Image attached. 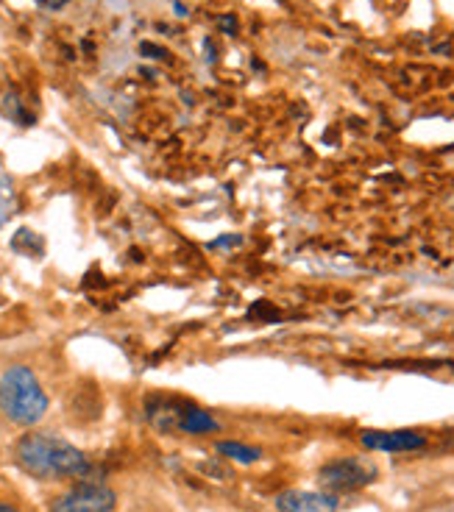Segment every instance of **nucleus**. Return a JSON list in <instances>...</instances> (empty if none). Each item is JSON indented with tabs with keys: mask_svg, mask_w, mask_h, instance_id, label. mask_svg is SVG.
<instances>
[{
	"mask_svg": "<svg viewBox=\"0 0 454 512\" xmlns=\"http://www.w3.org/2000/svg\"><path fill=\"white\" fill-rule=\"evenodd\" d=\"M17 462L26 474L53 482V479H81L90 471V460L73 443L51 432H34L17 443Z\"/></svg>",
	"mask_w": 454,
	"mask_h": 512,
	"instance_id": "f257e3e1",
	"label": "nucleus"
},
{
	"mask_svg": "<svg viewBox=\"0 0 454 512\" xmlns=\"http://www.w3.org/2000/svg\"><path fill=\"white\" fill-rule=\"evenodd\" d=\"M0 412L17 426H34L48 412V396L26 365H14L0 376Z\"/></svg>",
	"mask_w": 454,
	"mask_h": 512,
	"instance_id": "f03ea898",
	"label": "nucleus"
},
{
	"mask_svg": "<svg viewBox=\"0 0 454 512\" xmlns=\"http://www.w3.org/2000/svg\"><path fill=\"white\" fill-rule=\"evenodd\" d=\"M377 465L363 457H346V460L326 462L324 468L318 471V482L324 487L326 493H351V490H360L368 487L371 482H377Z\"/></svg>",
	"mask_w": 454,
	"mask_h": 512,
	"instance_id": "7ed1b4c3",
	"label": "nucleus"
},
{
	"mask_svg": "<svg viewBox=\"0 0 454 512\" xmlns=\"http://www.w3.org/2000/svg\"><path fill=\"white\" fill-rule=\"evenodd\" d=\"M115 507L117 496L112 487L101 482H81L53 501L51 512H112Z\"/></svg>",
	"mask_w": 454,
	"mask_h": 512,
	"instance_id": "20e7f679",
	"label": "nucleus"
},
{
	"mask_svg": "<svg viewBox=\"0 0 454 512\" xmlns=\"http://www.w3.org/2000/svg\"><path fill=\"white\" fill-rule=\"evenodd\" d=\"M365 448L371 451H388V454H402V451H418L427 446V437L413 429H393V432H382V429H371L360 435Z\"/></svg>",
	"mask_w": 454,
	"mask_h": 512,
	"instance_id": "39448f33",
	"label": "nucleus"
},
{
	"mask_svg": "<svg viewBox=\"0 0 454 512\" xmlns=\"http://www.w3.org/2000/svg\"><path fill=\"white\" fill-rule=\"evenodd\" d=\"M340 501L335 493H315V490H287L276 499L279 512H338Z\"/></svg>",
	"mask_w": 454,
	"mask_h": 512,
	"instance_id": "423d86ee",
	"label": "nucleus"
},
{
	"mask_svg": "<svg viewBox=\"0 0 454 512\" xmlns=\"http://www.w3.org/2000/svg\"><path fill=\"white\" fill-rule=\"evenodd\" d=\"M179 429L187 435H207V432H218V421L204 410H187Z\"/></svg>",
	"mask_w": 454,
	"mask_h": 512,
	"instance_id": "0eeeda50",
	"label": "nucleus"
},
{
	"mask_svg": "<svg viewBox=\"0 0 454 512\" xmlns=\"http://www.w3.org/2000/svg\"><path fill=\"white\" fill-rule=\"evenodd\" d=\"M218 454L223 457H229L234 462H243V465H251V462H257L262 457L260 448H251V446H243V443H218Z\"/></svg>",
	"mask_w": 454,
	"mask_h": 512,
	"instance_id": "6e6552de",
	"label": "nucleus"
},
{
	"mask_svg": "<svg viewBox=\"0 0 454 512\" xmlns=\"http://www.w3.org/2000/svg\"><path fill=\"white\" fill-rule=\"evenodd\" d=\"M0 512H20V510L12 507V504H6V501H0Z\"/></svg>",
	"mask_w": 454,
	"mask_h": 512,
	"instance_id": "1a4fd4ad",
	"label": "nucleus"
}]
</instances>
